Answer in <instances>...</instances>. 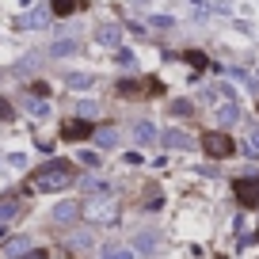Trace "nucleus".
<instances>
[{
  "label": "nucleus",
  "mask_w": 259,
  "mask_h": 259,
  "mask_svg": "<svg viewBox=\"0 0 259 259\" xmlns=\"http://www.w3.org/2000/svg\"><path fill=\"white\" fill-rule=\"evenodd\" d=\"M19 259H50L46 251H31V255H19Z\"/></svg>",
  "instance_id": "nucleus-27"
},
{
  "label": "nucleus",
  "mask_w": 259,
  "mask_h": 259,
  "mask_svg": "<svg viewBox=\"0 0 259 259\" xmlns=\"http://www.w3.org/2000/svg\"><path fill=\"white\" fill-rule=\"evenodd\" d=\"M76 218H80V206H76V202H61V206L54 210V221H57V225H69V221H76Z\"/></svg>",
  "instance_id": "nucleus-9"
},
{
  "label": "nucleus",
  "mask_w": 259,
  "mask_h": 259,
  "mask_svg": "<svg viewBox=\"0 0 259 259\" xmlns=\"http://www.w3.org/2000/svg\"><path fill=\"white\" fill-rule=\"evenodd\" d=\"M134 244H138V248H153V233H141Z\"/></svg>",
  "instance_id": "nucleus-23"
},
{
  "label": "nucleus",
  "mask_w": 259,
  "mask_h": 259,
  "mask_svg": "<svg viewBox=\"0 0 259 259\" xmlns=\"http://www.w3.org/2000/svg\"><path fill=\"white\" fill-rule=\"evenodd\" d=\"M84 0H54L50 8H54V16H73V12H80Z\"/></svg>",
  "instance_id": "nucleus-13"
},
{
  "label": "nucleus",
  "mask_w": 259,
  "mask_h": 259,
  "mask_svg": "<svg viewBox=\"0 0 259 259\" xmlns=\"http://www.w3.org/2000/svg\"><path fill=\"white\" fill-rule=\"evenodd\" d=\"M92 130H96V126H92L88 118H73V122H65V126H61V138L65 141H84V138H92Z\"/></svg>",
  "instance_id": "nucleus-4"
},
{
  "label": "nucleus",
  "mask_w": 259,
  "mask_h": 259,
  "mask_svg": "<svg viewBox=\"0 0 259 259\" xmlns=\"http://www.w3.org/2000/svg\"><path fill=\"white\" fill-rule=\"evenodd\" d=\"M187 61H191V65H198V69H202V65H206V57H202V54H194V50H191V54H187Z\"/></svg>",
  "instance_id": "nucleus-25"
},
{
  "label": "nucleus",
  "mask_w": 259,
  "mask_h": 259,
  "mask_svg": "<svg viewBox=\"0 0 259 259\" xmlns=\"http://www.w3.org/2000/svg\"><path fill=\"white\" fill-rule=\"evenodd\" d=\"M16 213H19V202H4V206H0V221L16 218Z\"/></svg>",
  "instance_id": "nucleus-20"
},
{
  "label": "nucleus",
  "mask_w": 259,
  "mask_h": 259,
  "mask_svg": "<svg viewBox=\"0 0 259 259\" xmlns=\"http://www.w3.org/2000/svg\"><path fill=\"white\" fill-rule=\"evenodd\" d=\"M236 118H240V107H236L233 99H229V103H221V107H218V126H233Z\"/></svg>",
  "instance_id": "nucleus-12"
},
{
  "label": "nucleus",
  "mask_w": 259,
  "mask_h": 259,
  "mask_svg": "<svg viewBox=\"0 0 259 259\" xmlns=\"http://www.w3.org/2000/svg\"><path fill=\"white\" fill-rule=\"evenodd\" d=\"M233 191H236V198H240V206H248V210H255V206H259V176L236 179Z\"/></svg>",
  "instance_id": "nucleus-3"
},
{
  "label": "nucleus",
  "mask_w": 259,
  "mask_h": 259,
  "mask_svg": "<svg viewBox=\"0 0 259 259\" xmlns=\"http://www.w3.org/2000/svg\"><path fill=\"white\" fill-rule=\"evenodd\" d=\"M160 141H164L168 149H191V138H187L183 130H164V134H160Z\"/></svg>",
  "instance_id": "nucleus-8"
},
{
  "label": "nucleus",
  "mask_w": 259,
  "mask_h": 259,
  "mask_svg": "<svg viewBox=\"0 0 259 259\" xmlns=\"http://www.w3.org/2000/svg\"><path fill=\"white\" fill-rule=\"evenodd\" d=\"M171 114H191V103H183V99H179V103H171Z\"/></svg>",
  "instance_id": "nucleus-24"
},
{
  "label": "nucleus",
  "mask_w": 259,
  "mask_h": 259,
  "mask_svg": "<svg viewBox=\"0 0 259 259\" xmlns=\"http://www.w3.org/2000/svg\"><path fill=\"white\" fill-rule=\"evenodd\" d=\"M88 191H92V194H107V191H111V187H107L103 179H88Z\"/></svg>",
  "instance_id": "nucleus-21"
},
{
  "label": "nucleus",
  "mask_w": 259,
  "mask_h": 259,
  "mask_svg": "<svg viewBox=\"0 0 259 259\" xmlns=\"http://www.w3.org/2000/svg\"><path fill=\"white\" fill-rule=\"evenodd\" d=\"M4 255L8 259H19V255H27V251H31V240H27V236H12V240H4Z\"/></svg>",
  "instance_id": "nucleus-6"
},
{
  "label": "nucleus",
  "mask_w": 259,
  "mask_h": 259,
  "mask_svg": "<svg viewBox=\"0 0 259 259\" xmlns=\"http://www.w3.org/2000/svg\"><path fill=\"white\" fill-rule=\"evenodd\" d=\"M92 138H96V145H99V149H114V145H118V130L103 126V130H92Z\"/></svg>",
  "instance_id": "nucleus-10"
},
{
  "label": "nucleus",
  "mask_w": 259,
  "mask_h": 259,
  "mask_svg": "<svg viewBox=\"0 0 259 259\" xmlns=\"http://www.w3.org/2000/svg\"><path fill=\"white\" fill-rule=\"evenodd\" d=\"M99 259H134V248H118V244H111V248L99 251Z\"/></svg>",
  "instance_id": "nucleus-14"
},
{
  "label": "nucleus",
  "mask_w": 259,
  "mask_h": 259,
  "mask_svg": "<svg viewBox=\"0 0 259 259\" xmlns=\"http://www.w3.org/2000/svg\"><path fill=\"white\" fill-rule=\"evenodd\" d=\"M73 179H76V171H73V164H69V160H50V164H42V168L27 179V191L54 194V191H65Z\"/></svg>",
  "instance_id": "nucleus-1"
},
{
  "label": "nucleus",
  "mask_w": 259,
  "mask_h": 259,
  "mask_svg": "<svg viewBox=\"0 0 259 259\" xmlns=\"http://www.w3.org/2000/svg\"><path fill=\"white\" fill-rule=\"evenodd\" d=\"M27 111H31L34 118H46V114H50V107L42 103V99H31V103H27Z\"/></svg>",
  "instance_id": "nucleus-17"
},
{
  "label": "nucleus",
  "mask_w": 259,
  "mask_h": 259,
  "mask_svg": "<svg viewBox=\"0 0 259 259\" xmlns=\"http://www.w3.org/2000/svg\"><path fill=\"white\" fill-rule=\"evenodd\" d=\"M46 23V16H42V12H34V16H23L19 19V27H42Z\"/></svg>",
  "instance_id": "nucleus-18"
},
{
  "label": "nucleus",
  "mask_w": 259,
  "mask_h": 259,
  "mask_svg": "<svg viewBox=\"0 0 259 259\" xmlns=\"http://www.w3.org/2000/svg\"><path fill=\"white\" fill-rule=\"evenodd\" d=\"M202 149H206V156H213V160H225V156H233V138H229L225 130H210L202 138Z\"/></svg>",
  "instance_id": "nucleus-2"
},
{
  "label": "nucleus",
  "mask_w": 259,
  "mask_h": 259,
  "mask_svg": "<svg viewBox=\"0 0 259 259\" xmlns=\"http://www.w3.org/2000/svg\"><path fill=\"white\" fill-rule=\"evenodd\" d=\"M65 84L76 88V92H84V88H92V76L88 73H69V76H65Z\"/></svg>",
  "instance_id": "nucleus-15"
},
{
  "label": "nucleus",
  "mask_w": 259,
  "mask_h": 259,
  "mask_svg": "<svg viewBox=\"0 0 259 259\" xmlns=\"http://www.w3.org/2000/svg\"><path fill=\"white\" fill-rule=\"evenodd\" d=\"M50 54H54V57H65V54H76V42H73V38H65V42H54V46H50Z\"/></svg>",
  "instance_id": "nucleus-16"
},
{
  "label": "nucleus",
  "mask_w": 259,
  "mask_h": 259,
  "mask_svg": "<svg viewBox=\"0 0 259 259\" xmlns=\"http://www.w3.org/2000/svg\"><path fill=\"white\" fill-rule=\"evenodd\" d=\"M153 92H160L156 80H122L118 84V96H153Z\"/></svg>",
  "instance_id": "nucleus-5"
},
{
  "label": "nucleus",
  "mask_w": 259,
  "mask_h": 259,
  "mask_svg": "<svg viewBox=\"0 0 259 259\" xmlns=\"http://www.w3.org/2000/svg\"><path fill=\"white\" fill-rule=\"evenodd\" d=\"M134 4H145V0H134Z\"/></svg>",
  "instance_id": "nucleus-28"
},
{
  "label": "nucleus",
  "mask_w": 259,
  "mask_h": 259,
  "mask_svg": "<svg viewBox=\"0 0 259 259\" xmlns=\"http://www.w3.org/2000/svg\"><path fill=\"white\" fill-rule=\"evenodd\" d=\"M118 38H122V31L114 23H99L96 27V42L99 46H118Z\"/></svg>",
  "instance_id": "nucleus-7"
},
{
  "label": "nucleus",
  "mask_w": 259,
  "mask_h": 259,
  "mask_svg": "<svg viewBox=\"0 0 259 259\" xmlns=\"http://www.w3.org/2000/svg\"><path fill=\"white\" fill-rule=\"evenodd\" d=\"M134 141H138V145H153L156 141V126L153 122H138V126H134Z\"/></svg>",
  "instance_id": "nucleus-11"
},
{
  "label": "nucleus",
  "mask_w": 259,
  "mask_h": 259,
  "mask_svg": "<svg viewBox=\"0 0 259 259\" xmlns=\"http://www.w3.org/2000/svg\"><path fill=\"white\" fill-rule=\"evenodd\" d=\"M80 164H88V168H99V153H92V149H84L80 156H76Z\"/></svg>",
  "instance_id": "nucleus-19"
},
{
  "label": "nucleus",
  "mask_w": 259,
  "mask_h": 259,
  "mask_svg": "<svg viewBox=\"0 0 259 259\" xmlns=\"http://www.w3.org/2000/svg\"><path fill=\"white\" fill-rule=\"evenodd\" d=\"M248 153H251V156L259 153V130H248Z\"/></svg>",
  "instance_id": "nucleus-22"
},
{
  "label": "nucleus",
  "mask_w": 259,
  "mask_h": 259,
  "mask_svg": "<svg viewBox=\"0 0 259 259\" xmlns=\"http://www.w3.org/2000/svg\"><path fill=\"white\" fill-rule=\"evenodd\" d=\"M0 118H12V103L8 99H0Z\"/></svg>",
  "instance_id": "nucleus-26"
}]
</instances>
